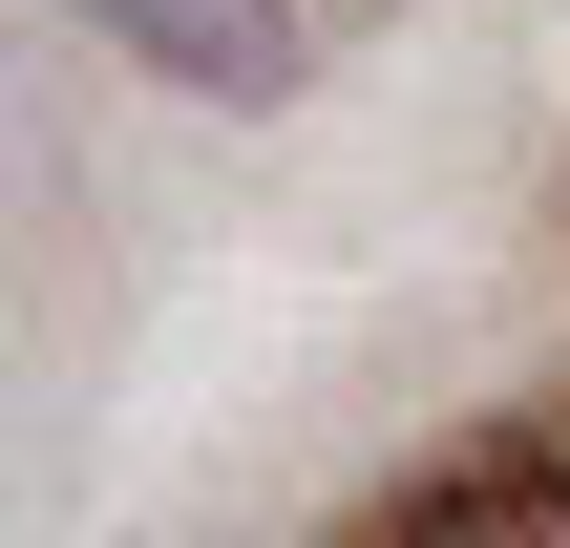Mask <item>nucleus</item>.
<instances>
[{"instance_id":"obj_1","label":"nucleus","mask_w":570,"mask_h":548,"mask_svg":"<svg viewBox=\"0 0 570 548\" xmlns=\"http://www.w3.org/2000/svg\"><path fill=\"white\" fill-rule=\"evenodd\" d=\"M106 42L190 106H275L296 84V0H106Z\"/></svg>"}]
</instances>
